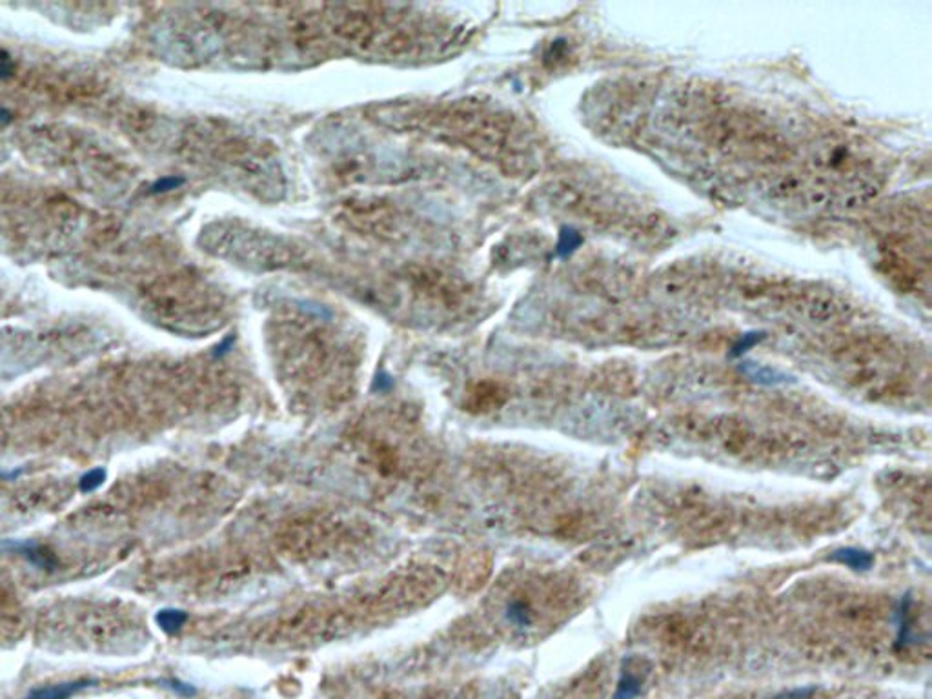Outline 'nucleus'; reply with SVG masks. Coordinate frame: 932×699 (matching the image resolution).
I'll use <instances>...</instances> for the list:
<instances>
[{
	"label": "nucleus",
	"instance_id": "1",
	"mask_svg": "<svg viewBox=\"0 0 932 699\" xmlns=\"http://www.w3.org/2000/svg\"><path fill=\"white\" fill-rule=\"evenodd\" d=\"M272 341L281 368L294 383L308 385L341 364L347 341L336 319L310 304H285L272 319Z\"/></svg>",
	"mask_w": 932,
	"mask_h": 699
},
{
	"label": "nucleus",
	"instance_id": "2",
	"mask_svg": "<svg viewBox=\"0 0 932 699\" xmlns=\"http://www.w3.org/2000/svg\"><path fill=\"white\" fill-rule=\"evenodd\" d=\"M418 120L428 122L446 139L472 148L476 153L506 164L521 161L514 120L481 104H455L418 113Z\"/></svg>",
	"mask_w": 932,
	"mask_h": 699
},
{
	"label": "nucleus",
	"instance_id": "3",
	"mask_svg": "<svg viewBox=\"0 0 932 699\" xmlns=\"http://www.w3.org/2000/svg\"><path fill=\"white\" fill-rule=\"evenodd\" d=\"M703 132L712 148L730 157L779 166L792 155L783 135L749 113L717 111L708 117Z\"/></svg>",
	"mask_w": 932,
	"mask_h": 699
},
{
	"label": "nucleus",
	"instance_id": "4",
	"mask_svg": "<svg viewBox=\"0 0 932 699\" xmlns=\"http://www.w3.org/2000/svg\"><path fill=\"white\" fill-rule=\"evenodd\" d=\"M219 161L226 175L244 192L266 201H277L285 192V173L270 152L248 134L233 130L224 134Z\"/></svg>",
	"mask_w": 932,
	"mask_h": 699
},
{
	"label": "nucleus",
	"instance_id": "5",
	"mask_svg": "<svg viewBox=\"0 0 932 699\" xmlns=\"http://www.w3.org/2000/svg\"><path fill=\"white\" fill-rule=\"evenodd\" d=\"M210 246L217 256L250 270H281L301 259L294 244L242 223H223L210 233Z\"/></svg>",
	"mask_w": 932,
	"mask_h": 699
},
{
	"label": "nucleus",
	"instance_id": "6",
	"mask_svg": "<svg viewBox=\"0 0 932 699\" xmlns=\"http://www.w3.org/2000/svg\"><path fill=\"white\" fill-rule=\"evenodd\" d=\"M391 292L401 306H410L418 313L432 317H450L470 304V290L466 284L434 266H412L393 277Z\"/></svg>",
	"mask_w": 932,
	"mask_h": 699
},
{
	"label": "nucleus",
	"instance_id": "7",
	"mask_svg": "<svg viewBox=\"0 0 932 699\" xmlns=\"http://www.w3.org/2000/svg\"><path fill=\"white\" fill-rule=\"evenodd\" d=\"M547 199L556 210L590 223L592 226L602 228L623 221L620 205L603 189L581 179L563 177L550 182Z\"/></svg>",
	"mask_w": 932,
	"mask_h": 699
},
{
	"label": "nucleus",
	"instance_id": "8",
	"mask_svg": "<svg viewBox=\"0 0 932 699\" xmlns=\"http://www.w3.org/2000/svg\"><path fill=\"white\" fill-rule=\"evenodd\" d=\"M654 88L643 81L614 86L597 118L607 134L629 135L643 128Z\"/></svg>",
	"mask_w": 932,
	"mask_h": 699
},
{
	"label": "nucleus",
	"instance_id": "9",
	"mask_svg": "<svg viewBox=\"0 0 932 699\" xmlns=\"http://www.w3.org/2000/svg\"><path fill=\"white\" fill-rule=\"evenodd\" d=\"M787 304L792 306L797 315L820 325L845 319L852 310V304L845 297H841L836 292L820 288L790 292Z\"/></svg>",
	"mask_w": 932,
	"mask_h": 699
},
{
	"label": "nucleus",
	"instance_id": "10",
	"mask_svg": "<svg viewBox=\"0 0 932 699\" xmlns=\"http://www.w3.org/2000/svg\"><path fill=\"white\" fill-rule=\"evenodd\" d=\"M807 182L809 177L802 175L800 171L778 170L765 173L758 182V189L765 199L776 205H800Z\"/></svg>",
	"mask_w": 932,
	"mask_h": 699
},
{
	"label": "nucleus",
	"instance_id": "11",
	"mask_svg": "<svg viewBox=\"0 0 932 699\" xmlns=\"http://www.w3.org/2000/svg\"><path fill=\"white\" fill-rule=\"evenodd\" d=\"M705 281L707 279L699 272L689 266H680L661 275L659 288L663 295H667L671 299H690L699 295Z\"/></svg>",
	"mask_w": 932,
	"mask_h": 699
},
{
	"label": "nucleus",
	"instance_id": "12",
	"mask_svg": "<svg viewBox=\"0 0 932 699\" xmlns=\"http://www.w3.org/2000/svg\"><path fill=\"white\" fill-rule=\"evenodd\" d=\"M880 194V182L871 177H856L848 180L840 192H836L834 206L845 212L857 210L875 201Z\"/></svg>",
	"mask_w": 932,
	"mask_h": 699
},
{
	"label": "nucleus",
	"instance_id": "13",
	"mask_svg": "<svg viewBox=\"0 0 932 699\" xmlns=\"http://www.w3.org/2000/svg\"><path fill=\"white\" fill-rule=\"evenodd\" d=\"M852 146H848L845 141H832L822 144L820 150L814 153L813 168L818 171H838L847 164H852Z\"/></svg>",
	"mask_w": 932,
	"mask_h": 699
},
{
	"label": "nucleus",
	"instance_id": "14",
	"mask_svg": "<svg viewBox=\"0 0 932 699\" xmlns=\"http://www.w3.org/2000/svg\"><path fill=\"white\" fill-rule=\"evenodd\" d=\"M648 668L641 658H629L623 663L621 677L618 681V688L612 699H636L641 692L643 681L646 677Z\"/></svg>",
	"mask_w": 932,
	"mask_h": 699
},
{
	"label": "nucleus",
	"instance_id": "15",
	"mask_svg": "<svg viewBox=\"0 0 932 699\" xmlns=\"http://www.w3.org/2000/svg\"><path fill=\"white\" fill-rule=\"evenodd\" d=\"M829 559L834 563H840L850 570H856V572H867L875 564V555L869 550L854 548V546L838 548L831 554Z\"/></svg>",
	"mask_w": 932,
	"mask_h": 699
},
{
	"label": "nucleus",
	"instance_id": "16",
	"mask_svg": "<svg viewBox=\"0 0 932 699\" xmlns=\"http://www.w3.org/2000/svg\"><path fill=\"white\" fill-rule=\"evenodd\" d=\"M503 390L494 383H479L470 394H469V406L476 412H485L494 406H497L503 401Z\"/></svg>",
	"mask_w": 932,
	"mask_h": 699
},
{
	"label": "nucleus",
	"instance_id": "17",
	"mask_svg": "<svg viewBox=\"0 0 932 699\" xmlns=\"http://www.w3.org/2000/svg\"><path fill=\"white\" fill-rule=\"evenodd\" d=\"M86 685H88L86 681L51 685V686H44V688H37V690H33L26 699H70L75 692H79V690L84 688Z\"/></svg>",
	"mask_w": 932,
	"mask_h": 699
},
{
	"label": "nucleus",
	"instance_id": "18",
	"mask_svg": "<svg viewBox=\"0 0 932 699\" xmlns=\"http://www.w3.org/2000/svg\"><path fill=\"white\" fill-rule=\"evenodd\" d=\"M0 548H10V550H17L21 554H24L33 564L37 566H53V559L49 557V554H46L44 550H40L37 545H30V543H15V541H0Z\"/></svg>",
	"mask_w": 932,
	"mask_h": 699
},
{
	"label": "nucleus",
	"instance_id": "19",
	"mask_svg": "<svg viewBox=\"0 0 932 699\" xmlns=\"http://www.w3.org/2000/svg\"><path fill=\"white\" fill-rule=\"evenodd\" d=\"M186 612L182 610H173V608H168V610H161L157 614V625L161 626V630H164L166 633H175L182 628V625L186 623Z\"/></svg>",
	"mask_w": 932,
	"mask_h": 699
},
{
	"label": "nucleus",
	"instance_id": "20",
	"mask_svg": "<svg viewBox=\"0 0 932 699\" xmlns=\"http://www.w3.org/2000/svg\"><path fill=\"white\" fill-rule=\"evenodd\" d=\"M506 617L510 623L517 625V626H528L532 623V614H530V608L524 601L521 599H514L508 603L506 607Z\"/></svg>",
	"mask_w": 932,
	"mask_h": 699
},
{
	"label": "nucleus",
	"instance_id": "21",
	"mask_svg": "<svg viewBox=\"0 0 932 699\" xmlns=\"http://www.w3.org/2000/svg\"><path fill=\"white\" fill-rule=\"evenodd\" d=\"M106 481V470L104 468H93L90 470L88 474H84L79 481V490L83 494H90V492H95L97 488H101Z\"/></svg>",
	"mask_w": 932,
	"mask_h": 699
},
{
	"label": "nucleus",
	"instance_id": "22",
	"mask_svg": "<svg viewBox=\"0 0 932 699\" xmlns=\"http://www.w3.org/2000/svg\"><path fill=\"white\" fill-rule=\"evenodd\" d=\"M13 70H15V65H13L12 57L4 49H0V79L12 77Z\"/></svg>",
	"mask_w": 932,
	"mask_h": 699
},
{
	"label": "nucleus",
	"instance_id": "23",
	"mask_svg": "<svg viewBox=\"0 0 932 699\" xmlns=\"http://www.w3.org/2000/svg\"><path fill=\"white\" fill-rule=\"evenodd\" d=\"M177 184H179L177 179H163L152 189H154V192H166V189H173Z\"/></svg>",
	"mask_w": 932,
	"mask_h": 699
}]
</instances>
